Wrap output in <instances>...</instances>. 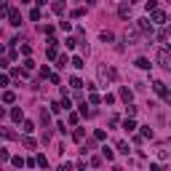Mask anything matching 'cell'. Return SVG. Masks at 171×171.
Masks as SVG:
<instances>
[{
  "label": "cell",
  "mask_w": 171,
  "mask_h": 171,
  "mask_svg": "<svg viewBox=\"0 0 171 171\" xmlns=\"http://www.w3.org/2000/svg\"><path fill=\"white\" fill-rule=\"evenodd\" d=\"M152 88H155V94H158L160 99H166V102H169V88H166L163 80H155V83H152Z\"/></svg>",
  "instance_id": "6da1fadb"
},
{
  "label": "cell",
  "mask_w": 171,
  "mask_h": 171,
  "mask_svg": "<svg viewBox=\"0 0 171 171\" xmlns=\"http://www.w3.org/2000/svg\"><path fill=\"white\" fill-rule=\"evenodd\" d=\"M158 64L166 67V70H171V56H169V51H166V48H160V51H158Z\"/></svg>",
  "instance_id": "7a4b0ae2"
},
{
  "label": "cell",
  "mask_w": 171,
  "mask_h": 171,
  "mask_svg": "<svg viewBox=\"0 0 171 171\" xmlns=\"http://www.w3.org/2000/svg\"><path fill=\"white\" fill-rule=\"evenodd\" d=\"M8 21H11L13 27H19V24H21V16H19V11H13V8H8Z\"/></svg>",
  "instance_id": "3957f363"
},
{
  "label": "cell",
  "mask_w": 171,
  "mask_h": 171,
  "mask_svg": "<svg viewBox=\"0 0 171 171\" xmlns=\"http://www.w3.org/2000/svg\"><path fill=\"white\" fill-rule=\"evenodd\" d=\"M99 78H102V80H115V70H107V67H102V70H99Z\"/></svg>",
  "instance_id": "277c9868"
},
{
  "label": "cell",
  "mask_w": 171,
  "mask_h": 171,
  "mask_svg": "<svg viewBox=\"0 0 171 171\" xmlns=\"http://www.w3.org/2000/svg\"><path fill=\"white\" fill-rule=\"evenodd\" d=\"M139 30H142V32H152V21L142 19V21H139Z\"/></svg>",
  "instance_id": "5b68a950"
},
{
  "label": "cell",
  "mask_w": 171,
  "mask_h": 171,
  "mask_svg": "<svg viewBox=\"0 0 171 171\" xmlns=\"http://www.w3.org/2000/svg\"><path fill=\"white\" fill-rule=\"evenodd\" d=\"M152 21H155V24H166V13H163V11H155Z\"/></svg>",
  "instance_id": "8992f818"
},
{
  "label": "cell",
  "mask_w": 171,
  "mask_h": 171,
  "mask_svg": "<svg viewBox=\"0 0 171 171\" xmlns=\"http://www.w3.org/2000/svg\"><path fill=\"white\" fill-rule=\"evenodd\" d=\"M118 13H120V16H123V19H128V13H131V8H128V6H126V3H123V6L118 8Z\"/></svg>",
  "instance_id": "52a82bcc"
},
{
  "label": "cell",
  "mask_w": 171,
  "mask_h": 171,
  "mask_svg": "<svg viewBox=\"0 0 171 171\" xmlns=\"http://www.w3.org/2000/svg\"><path fill=\"white\" fill-rule=\"evenodd\" d=\"M53 11H56V13H64V3H62V0H56V3H53Z\"/></svg>",
  "instance_id": "ba28073f"
},
{
  "label": "cell",
  "mask_w": 171,
  "mask_h": 171,
  "mask_svg": "<svg viewBox=\"0 0 171 171\" xmlns=\"http://www.w3.org/2000/svg\"><path fill=\"white\" fill-rule=\"evenodd\" d=\"M136 67H139V70H147V67H150V62H147V59H136Z\"/></svg>",
  "instance_id": "9c48e42d"
},
{
  "label": "cell",
  "mask_w": 171,
  "mask_h": 171,
  "mask_svg": "<svg viewBox=\"0 0 171 171\" xmlns=\"http://www.w3.org/2000/svg\"><path fill=\"white\" fill-rule=\"evenodd\" d=\"M120 96H123L126 102H131V91H128V88H120Z\"/></svg>",
  "instance_id": "30bf717a"
},
{
  "label": "cell",
  "mask_w": 171,
  "mask_h": 171,
  "mask_svg": "<svg viewBox=\"0 0 171 171\" xmlns=\"http://www.w3.org/2000/svg\"><path fill=\"white\" fill-rule=\"evenodd\" d=\"M123 128H126V131H134V128H136V123H134V120H126Z\"/></svg>",
  "instance_id": "8fae6325"
},
{
  "label": "cell",
  "mask_w": 171,
  "mask_h": 171,
  "mask_svg": "<svg viewBox=\"0 0 171 171\" xmlns=\"http://www.w3.org/2000/svg\"><path fill=\"white\" fill-rule=\"evenodd\" d=\"M118 150L123 152V155H128V145H126V142H118Z\"/></svg>",
  "instance_id": "7c38bea8"
},
{
  "label": "cell",
  "mask_w": 171,
  "mask_h": 171,
  "mask_svg": "<svg viewBox=\"0 0 171 171\" xmlns=\"http://www.w3.org/2000/svg\"><path fill=\"white\" fill-rule=\"evenodd\" d=\"M72 67H78V70H80V67H86V64H83V59H80V56H75V59H72Z\"/></svg>",
  "instance_id": "4fadbf2b"
},
{
  "label": "cell",
  "mask_w": 171,
  "mask_h": 171,
  "mask_svg": "<svg viewBox=\"0 0 171 171\" xmlns=\"http://www.w3.org/2000/svg\"><path fill=\"white\" fill-rule=\"evenodd\" d=\"M136 38H139L136 32H126V40H128V43H134V40H136Z\"/></svg>",
  "instance_id": "5bb4252c"
},
{
  "label": "cell",
  "mask_w": 171,
  "mask_h": 171,
  "mask_svg": "<svg viewBox=\"0 0 171 171\" xmlns=\"http://www.w3.org/2000/svg\"><path fill=\"white\" fill-rule=\"evenodd\" d=\"M0 120H3V110H0Z\"/></svg>",
  "instance_id": "9a60e30c"
}]
</instances>
